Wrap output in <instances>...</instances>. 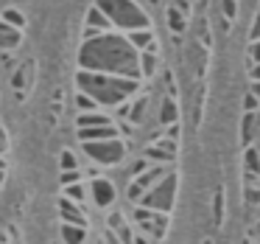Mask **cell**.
<instances>
[{
	"label": "cell",
	"instance_id": "1",
	"mask_svg": "<svg viewBox=\"0 0 260 244\" xmlns=\"http://www.w3.org/2000/svg\"><path fill=\"white\" fill-rule=\"evenodd\" d=\"M81 70L137 79L140 76V53L129 45L126 37L101 34L95 40H87V45L81 48Z\"/></svg>",
	"mask_w": 260,
	"mask_h": 244
},
{
	"label": "cell",
	"instance_id": "2",
	"mask_svg": "<svg viewBox=\"0 0 260 244\" xmlns=\"http://www.w3.org/2000/svg\"><path fill=\"white\" fill-rule=\"evenodd\" d=\"M79 90L92 96L98 104H115L126 101L132 93L137 90L135 79H123V76H112V73H95V70H79Z\"/></svg>",
	"mask_w": 260,
	"mask_h": 244
},
{
	"label": "cell",
	"instance_id": "3",
	"mask_svg": "<svg viewBox=\"0 0 260 244\" xmlns=\"http://www.w3.org/2000/svg\"><path fill=\"white\" fill-rule=\"evenodd\" d=\"M107 20L118 29H126V31H137V29H148V17L143 14V9L132 0H98L95 3Z\"/></svg>",
	"mask_w": 260,
	"mask_h": 244
},
{
	"label": "cell",
	"instance_id": "4",
	"mask_svg": "<svg viewBox=\"0 0 260 244\" xmlns=\"http://www.w3.org/2000/svg\"><path fill=\"white\" fill-rule=\"evenodd\" d=\"M176 185H179V180H176V174H165L162 180L157 182V185L151 188V191L143 194V208H151V210H159V213H168L171 208H174V197H176Z\"/></svg>",
	"mask_w": 260,
	"mask_h": 244
},
{
	"label": "cell",
	"instance_id": "5",
	"mask_svg": "<svg viewBox=\"0 0 260 244\" xmlns=\"http://www.w3.org/2000/svg\"><path fill=\"white\" fill-rule=\"evenodd\" d=\"M87 152V157H92L101 166H118L123 163L126 157V143L120 138H112V141H95V143H81Z\"/></svg>",
	"mask_w": 260,
	"mask_h": 244
},
{
	"label": "cell",
	"instance_id": "6",
	"mask_svg": "<svg viewBox=\"0 0 260 244\" xmlns=\"http://www.w3.org/2000/svg\"><path fill=\"white\" fill-rule=\"evenodd\" d=\"M171 171V166H162V163H154V166H148L146 171H143L140 177H132V182H129V191H126V197L132 199V202H140L143 199V194L146 191H151L154 185H157L159 180H162L165 174Z\"/></svg>",
	"mask_w": 260,
	"mask_h": 244
},
{
	"label": "cell",
	"instance_id": "7",
	"mask_svg": "<svg viewBox=\"0 0 260 244\" xmlns=\"http://www.w3.org/2000/svg\"><path fill=\"white\" fill-rule=\"evenodd\" d=\"M176 143H179V141H171V138H162V141H157L154 146L146 149V160H154V163L171 166V163L176 160Z\"/></svg>",
	"mask_w": 260,
	"mask_h": 244
},
{
	"label": "cell",
	"instance_id": "8",
	"mask_svg": "<svg viewBox=\"0 0 260 244\" xmlns=\"http://www.w3.org/2000/svg\"><path fill=\"white\" fill-rule=\"evenodd\" d=\"M112 29V23L107 20V14L101 12L98 6H92L90 12H87V23H84V37L87 40H95V37L107 34V31Z\"/></svg>",
	"mask_w": 260,
	"mask_h": 244
},
{
	"label": "cell",
	"instance_id": "9",
	"mask_svg": "<svg viewBox=\"0 0 260 244\" xmlns=\"http://www.w3.org/2000/svg\"><path fill=\"white\" fill-rule=\"evenodd\" d=\"M90 194H92V202L98 208H109L115 202V185L107 180V177H95L90 185Z\"/></svg>",
	"mask_w": 260,
	"mask_h": 244
},
{
	"label": "cell",
	"instance_id": "10",
	"mask_svg": "<svg viewBox=\"0 0 260 244\" xmlns=\"http://www.w3.org/2000/svg\"><path fill=\"white\" fill-rule=\"evenodd\" d=\"M81 143H95V141H112V138H120L118 126H92V129H76Z\"/></svg>",
	"mask_w": 260,
	"mask_h": 244
},
{
	"label": "cell",
	"instance_id": "11",
	"mask_svg": "<svg viewBox=\"0 0 260 244\" xmlns=\"http://www.w3.org/2000/svg\"><path fill=\"white\" fill-rule=\"evenodd\" d=\"M59 213H62V222H68V225H81V227H87V216L81 213L79 202H73V199H68V197L59 199Z\"/></svg>",
	"mask_w": 260,
	"mask_h": 244
},
{
	"label": "cell",
	"instance_id": "12",
	"mask_svg": "<svg viewBox=\"0 0 260 244\" xmlns=\"http://www.w3.org/2000/svg\"><path fill=\"white\" fill-rule=\"evenodd\" d=\"M31 70H34V62H23L17 70H14L12 87L17 90V98H25V93H28V87H31Z\"/></svg>",
	"mask_w": 260,
	"mask_h": 244
},
{
	"label": "cell",
	"instance_id": "13",
	"mask_svg": "<svg viewBox=\"0 0 260 244\" xmlns=\"http://www.w3.org/2000/svg\"><path fill=\"white\" fill-rule=\"evenodd\" d=\"M92 126H115L112 118L104 113H79V118H76V129H92Z\"/></svg>",
	"mask_w": 260,
	"mask_h": 244
},
{
	"label": "cell",
	"instance_id": "14",
	"mask_svg": "<svg viewBox=\"0 0 260 244\" xmlns=\"http://www.w3.org/2000/svg\"><path fill=\"white\" fill-rule=\"evenodd\" d=\"M20 40H23L20 29H12V25H6L3 20H0V51H3V53H12L14 48L20 45Z\"/></svg>",
	"mask_w": 260,
	"mask_h": 244
},
{
	"label": "cell",
	"instance_id": "15",
	"mask_svg": "<svg viewBox=\"0 0 260 244\" xmlns=\"http://www.w3.org/2000/svg\"><path fill=\"white\" fill-rule=\"evenodd\" d=\"M126 40H129V45L135 48L137 53H140V51H148L151 45H157V42H154V31H151V29H137V31H129V34H126Z\"/></svg>",
	"mask_w": 260,
	"mask_h": 244
},
{
	"label": "cell",
	"instance_id": "16",
	"mask_svg": "<svg viewBox=\"0 0 260 244\" xmlns=\"http://www.w3.org/2000/svg\"><path fill=\"white\" fill-rule=\"evenodd\" d=\"M260 135V110H257V113H246V115H243V126H241V141L243 143H246V146H249V143H252L254 141V138H257Z\"/></svg>",
	"mask_w": 260,
	"mask_h": 244
},
{
	"label": "cell",
	"instance_id": "17",
	"mask_svg": "<svg viewBox=\"0 0 260 244\" xmlns=\"http://www.w3.org/2000/svg\"><path fill=\"white\" fill-rule=\"evenodd\" d=\"M107 225H109V230L118 233L123 244H132V227L126 225V219H123V213H120V210H112V213L107 216Z\"/></svg>",
	"mask_w": 260,
	"mask_h": 244
},
{
	"label": "cell",
	"instance_id": "18",
	"mask_svg": "<svg viewBox=\"0 0 260 244\" xmlns=\"http://www.w3.org/2000/svg\"><path fill=\"white\" fill-rule=\"evenodd\" d=\"M154 70H157V45H151L148 51H140V76L151 79Z\"/></svg>",
	"mask_w": 260,
	"mask_h": 244
},
{
	"label": "cell",
	"instance_id": "19",
	"mask_svg": "<svg viewBox=\"0 0 260 244\" xmlns=\"http://www.w3.org/2000/svg\"><path fill=\"white\" fill-rule=\"evenodd\" d=\"M84 238H87V227L62 222V241L64 244H84Z\"/></svg>",
	"mask_w": 260,
	"mask_h": 244
},
{
	"label": "cell",
	"instance_id": "20",
	"mask_svg": "<svg viewBox=\"0 0 260 244\" xmlns=\"http://www.w3.org/2000/svg\"><path fill=\"white\" fill-rule=\"evenodd\" d=\"M0 20H3L6 25H12V29H20V31L25 29V14L20 12V9H14V6L3 9V14H0Z\"/></svg>",
	"mask_w": 260,
	"mask_h": 244
},
{
	"label": "cell",
	"instance_id": "21",
	"mask_svg": "<svg viewBox=\"0 0 260 244\" xmlns=\"http://www.w3.org/2000/svg\"><path fill=\"white\" fill-rule=\"evenodd\" d=\"M179 121V110H176V101L174 98H165L162 101V110H159V124H176Z\"/></svg>",
	"mask_w": 260,
	"mask_h": 244
},
{
	"label": "cell",
	"instance_id": "22",
	"mask_svg": "<svg viewBox=\"0 0 260 244\" xmlns=\"http://www.w3.org/2000/svg\"><path fill=\"white\" fill-rule=\"evenodd\" d=\"M185 25H187L185 23V14H182L176 6H171L168 9V29L174 31V34H182V31H185Z\"/></svg>",
	"mask_w": 260,
	"mask_h": 244
},
{
	"label": "cell",
	"instance_id": "23",
	"mask_svg": "<svg viewBox=\"0 0 260 244\" xmlns=\"http://www.w3.org/2000/svg\"><path fill=\"white\" fill-rule=\"evenodd\" d=\"M243 163H246V171L252 177L260 174V157H257V149H254V146H249L246 152H243Z\"/></svg>",
	"mask_w": 260,
	"mask_h": 244
},
{
	"label": "cell",
	"instance_id": "24",
	"mask_svg": "<svg viewBox=\"0 0 260 244\" xmlns=\"http://www.w3.org/2000/svg\"><path fill=\"white\" fill-rule=\"evenodd\" d=\"M146 107H148V98L146 96H140V98H135V101H132V107H129V121L132 124H137V121L143 118V113H146Z\"/></svg>",
	"mask_w": 260,
	"mask_h": 244
},
{
	"label": "cell",
	"instance_id": "25",
	"mask_svg": "<svg viewBox=\"0 0 260 244\" xmlns=\"http://www.w3.org/2000/svg\"><path fill=\"white\" fill-rule=\"evenodd\" d=\"M76 107H79V113H95L98 110V101L92 96H87V93H76Z\"/></svg>",
	"mask_w": 260,
	"mask_h": 244
},
{
	"label": "cell",
	"instance_id": "26",
	"mask_svg": "<svg viewBox=\"0 0 260 244\" xmlns=\"http://www.w3.org/2000/svg\"><path fill=\"white\" fill-rule=\"evenodd\" d=\"M213 222H215V225L224 222V188H218L215 197H213Z\"/></svg>",
	"mask_w": 260,
	"mask_h": 244
},
{
	"label": "cell",
	"instance_id": "27",
	"mask_svg": "<svg viewBox=\"0 0 260 244\" xmlns=\"http://www.w3.org/2000/svg\"><path fill=\"white\" fill-rule=\"evenodd\" d=\"M64 197L73 199V202H81V199L87 197V188L81 185V182H73V185H64Z\"/></svg>",
	"mask_w": 260,
	"mask_h": 244
},
{
	"label": "cell",
	"instance_id": "28",
	"mask_svg": "<svg viewBox=\"0 0 260 244\" xmlns=\"http://www.w3.org/2000/svg\"><path fill=\"white\" fill-rule=\"evenodd\" d=\"M59 166H62V171H76L79 166H76V154L73 152H62L59 154Z\"/></svg>",
	"mask_w": 260,
	"mask_h": 244
},
{
	"label": "cell",
	"instance_id": "29",
	"mask_svg": "<svg viewBox=\"0 0 260 244\" xmlns=\"http://www.w3.org/2000/svg\"><path fill=\"white\" fill-rule=\"evenodd\" d=\"M221 12H224L226 20H235L238 17V3L235 0H221Z\"/></svg>",
	"mask_w": 260,
	"mask_h": 244
},
{
	"label": "cell",
	"instance_id": "30",
	"mask_svg": "<svg viewBox=\"0 0 260 244\" xmlns=\"http://www.w3.org/2000/svg\"><path fill=\"white\" fill-rule=\"evenodd\" d=\"M246 53H249V62H252V65H260V40L249 42Z\"/></svg>",
	"mask_w": 260,
	"mask_h": 244
},
{
	"label": "cell",
	"instance_id": "31",
	"mask_svg": "<svg viewBox=\"0 0 260 244\" xmlns=\"http://www.w3.org/2000/svg\"><path fill=\"white\" fill-rule=\"evenodd\" d=\"M243 110H246V113H257L260 110V101L254 98V93H246V98H243Z\"/></svg>",
	"mask_w": 260,
	"mask_h": 244
},
{
	"label": "cell",
	"instance_id": "32",
	"mask_svg": "<svg viewBox=\"0 0 260 244\" xmlns=\"http://www.w3.org/2000/svg\"><path fill=\"white\" fill-rule=\"evenodd\" d=\"M59 180H62V188L79 182V169H76V171H62V177H59Z\"/></svg>",
	"mask_w": 260,
	"mask_h": 244
},
{
	"label": "cell",
	"instance_id": "33",
	"mask_svg": "<svg viewBox=\"0 0 260 244\" xmlns=\"http://www.w3.org/2000/svg\"><path fill=\"white\" fill-rule=\"evenodd\" d=\"M243 197H246L249 205H260V188H246V191H243Z\"/></svg>",
	"mask_w": 260,
	"mask_h": 244
},
{
	"label": "cell",
	"instance_id": "34",
	"mask_svg": "<svg viewBox=\"0 0 260 244\" xmlns=\"http://www.w3.org/2000/svg\"><path fill=\"white\" fill-rule=\"evenodd\" d=\"M146 169H148V160H146V157H143V160H137V163H132V177H140Z\"/></svg>",
	"mask_w": 260,
	"mask_h": 244
},
{
	"label": "cell",
	"instance_id": "35",
	"mask_svg": "<svg viewBox=\"0 0 260 244\" xmlns=\"http://www.w3.org/2000/svg\"><path fill=\"white\" fill-rule=\"evenodd\" d=\"M249 37H252V42L260 40V12H257V17H254V23H252V31H249Z\"/></svg>",
	"mask_w": 260,
	"mask_h": 244
},
{
	"label": "cell",
	"instance_id": "36",
	"mask_svg": "<svg viewBox=\"0 0 260 244\" xmlns=\"http://www.w3.org/2000/svg\"><path fill=\"white\" fill-rule=\"evenodd\" d=\"M9 152V135H6V129H0V157Z\"/></svg>",
	"mask_w": 260,
	"mask_h": 244
},
{
	"label": "cell",
	"instance_id": "37",
	"mask_svg": "<svg viewBox=\"0 0 260 244\" xmlns=\"http://www.w3.org/2000/svg\"><path fill=\"white\" fill-rule=\"evenodd\" d=\"M249 76H252V82H260V65H252V68H249Z\"/></svg>",
	"mask_w": 260,
	"mask_h": 244
},
{
	"label": "cell",
	"instance_id": "38",
	"mask_svg": "<svg viewBox=\"0 0 260 244\" xmlns=\"http://www.w3.org/2000/svg\"><path fill=\"white\" fill-rule=\"evenodd\" d=\"M252 93H254V98L260 101V82H252Z\"/></svg>",
	"mask_w": 260,
	"mask_h": 244
},
{
	"label": "cell",
	"instance_id": "39",
	"mask_svg": "<svg viewBox=\"0 0 260 244\" xmlns=\"http://www.w3.org/2000/svg\"><path fill=\"white\" fill-rule=\"evenodd\" d=\"M3 180H6V171L0 169V188H3Z\"/></svg>",
	"mask_w": 260,
	"mask_h": 244
},
{
	"label": "cell",
	"instance_id": "40",
	"mask_svg": "<svg viewBox=\"0 0 260 244\" xmlns=\"http://www.w3.org/2000/svg\"><path fill=\"white\" fill-rule=\"evenodd\" d=\"M202 244H213V238H204V241Z\"/></svg>",
	"mask_w": 260,
	"mask_h": 244
}]
</instances>
